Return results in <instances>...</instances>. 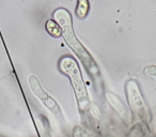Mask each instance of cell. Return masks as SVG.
<instances>
[{
	"label": "cell",
	"instance_id": "1",
	"mask_svg": "<svg viewBox=\"0 0 156 137\" xmlns=\"http://www.w3.org/2000/svg\"><path fill=\"white\" fill-rule=\"evenodd\" d=\"M54 17H55V20L60 24L61 32H62V35L64 37L65 41L67 42L69 46H71L74 52L79 56V58L81 59V61L83 62L85 67H88V70L91 73V75L94 76V79L98 78V77H96L98 75V65L94 63L92 57L88 54L87 50L80 45V43L76 39L75 34H74V32H73V29H72L71 16H69V12L64 9H58L54 13ZM98 76H100V75H98Z\"/></svg>",
	"mask_w": 156,
	"mask_h": 137
},
{
	"label": "cell",
	"instance_id": "2",
	"mask_svg": "<svg viewBox=\"0 0 156 137\" xmlns=\"http://www.w3.org/2000/svg\"><path fill=\"white\" fill-rule=\"evenodd\" d=\"M60 70L63 73L69 75V78H71L73 87L76 92V96H77L78 105H79V108H80L81 113H83L85 110V108L89 107L90 102H89V98L87 96L85 84H83V78H81L80 71L78 69L77 63L71 57L69 56L63 57L60 61Z\"/></svg>",
	"mask_w": 156,
	"mask_h": 137
},
{
	"label": "cell",
	"instance_id": "3",
	"mask_svg": "<svg viewBox=\"0 0 156 137\" xmlns=\"http://www.w3.org/2000/svg\"><path fill=\"white\" fill-rule=\"evenodd\" d=\"M126 96H127V101L129 103L132 109L141 118V119H147L149 109L144 102L142 94H141L139 85L135 79H130L126 83L125 86Z\"/></svg>",
	"mask_w": 156,
	"mask_h": 137
},
{
	"label": "cell",
	"instance_id": "4",
	"mask_svg": "<svg viewBox=\"0 0 156 137\" xmlns=\"http://www.w3.org/2000/svg\"><path fill=\"white\" fill-rule=\"evenodd\" d=\"M28 83H29V86H30V89L32 90V92L35 94V96H37V98L41 100V102L43 103V104L45 105V106L47 107V108L49 109L57 118H59L60 120H63L61 108L58 106L56 101H55L52 98H50V96L47 94V92L43 89V87L40 85L37 77H35L34 75L29 76Z\"/></svg>",
	"mask_w": 156,
	"mask_h": 137
},
{
	"label": "cell",
	"instance_id": "5",
	"mask_svg": "<svg viewBox=\"0 0 156 137\" xmlns=\"http://www.w3.org/2000/svg\"><path fill=\"white\" fill-rule=\"evenodd\" d=\"M106 99L109 103H110L111 106L115 108V110L121 116L122 118H126V116L128 115V109L125 105L122 103V101L118 98L115 94L110 93V92H107L106 93Z\"/></svg>",
	"mask_w": 156,
	"mask_h": 137
},
{
	"label": "cell",
	"instance_id": "6",
	"mask_svg": "<svg viewBox=\"0 0 156 137\" xmlns=\"http://www.w3.org/2000/svg\"><path fill=\"white\" fill-rule=\"evenodd\" d=\"M88 10H89V2H88V0H78L76 15H77L78 17L83 18L87 15Z\"/></svg>",
	"mask_w": 156,
	"mask_h": 137
},
{
	"label": "cell",
	"instance_id": "7",
	"mask_svg": "<svg viewBox=\"0 0 156 137\" xmlns=\"http://www.w3.org/2000/svg\"><path fill=\"white\" fill-rule=\"evenodd\" d=\"M46 29H47L48 32L51 35H54V37H59V35L62 33L61 32V28L52 20H49L46 23Z\"/></svg>",
	"mask_w": 156,
	"mask_h": 137
},
{
	"label": "cell",
	"instance_id": "8",
	"mask_svg": "<svg viewBox=\"0 0 156 137\" xmlns=\"http://www.w3.org/2000/svg\"><path fill=\"white\" fill-rule=\"evenodd\" d=\"M144 74L149 75V76H155L156 77V65H151V67H145Z\"/></svg>",
	"mask_w": 156,
	"mask_h": 137
},
{
	"label": "cell",
	"instance_id": "9",
	"mask_svg": "<svg viewBox=\"0 0 156 137\" xmlns=\"http://www.w3.org/2000/svg\"><path fill=\"white\" fill-rule=\"evenodd\" d=\"M90 111H92V114H93L94 117L98 118V116H100V110H98V108L95 106V105H92L91 109H90Z\"/></svg>",
	"mask_w": 156,
	"mask_h": 137
}]
</instances>
